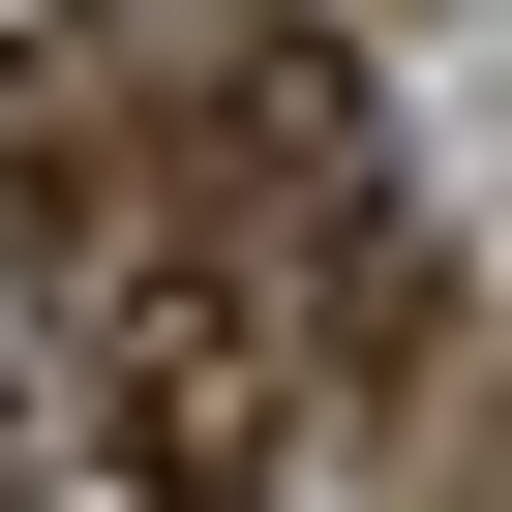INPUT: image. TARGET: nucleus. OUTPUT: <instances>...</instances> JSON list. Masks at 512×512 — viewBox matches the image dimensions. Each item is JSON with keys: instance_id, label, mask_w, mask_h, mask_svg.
Wrapping results in <instances>:
<instances>
[{"instance_id": "f257e3e1", "label": "nucleus", "mask_w": 512, "mask_h": 512, "mask_svg": "<svg viewBox=\"0 0 512 512\" xmlns=\"http://www.w3.org/2000/svg\"><path fill=\"white\" fill-rule=\"evenodd\" d=\"M61 362H91V482H121V512H272V482H302V332H272V272L181 241V211L91 241Z\"/></svg>"}, {"instance_id": "f03ea898", "label": "nucleus", "mask_w": 512, "mask_h": 512, "mask_svg": "<svg viewBox=\"0 0 512 512\" xmlns=\"http://www.w3.org/2000/svg\"><path fill=\"white\" fill-rule=\"evenodd\" d=\"M0 512H31V482H0Z\"/></svg>"}]
</instances>
